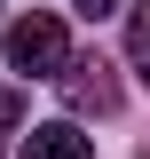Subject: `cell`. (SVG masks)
Returning <instances> with one entry per match:
<instances>
[{
  "mask_svg": "<svg viewBox=\"0 0 150 159\" xmlns=\"http://www.w3.org/2000/svg\"><path fill=\"white\" fill-rule=\"evenodd\" d=\"M8 64H16V72H32V80H63L79 56H71V40H63V24L32 8V16L8 24Z\"/></svg>",
  "mask_w": 150,
  "mask_h": 159,
  "instance_id": "6da1fadb",
  "label": "cell"
},
{
  "mask_svg": "<svg viewBox=\"0 0 150 159\" xmlns=\"http://www.w3.org/2000/svg\"><path fill=\"white\" fill-rule=\"evenodd\" d=\"M63 103H71V111H111V103H119L111 64H103V56H79L71 72H63Z\"/></svg>",
  "mask_w": 150,
  "mask_h": 159,
  "instance_id": "7a4b0ae2",
  "label": "cell"
},
{
  "mask_svg": "<svg viewBox=\"0 0 150 159\" xmlns=\"http://www.w3.org/2000/svg\"><path fill=\"white\" fill-rule=\"evenodd\" d=\"M24 159H95V143L79 135L71 119H48V127H32V135H24Z\"/></svg>",
  "mask_w": 150,
  "mask_h": 159,
  "instance_id": "3957f363",
  "label": "cell"
},
{
  "mask_svg": "<svg viewBox=\"0 0 150 159\" xmlns=\"http://www.w3.org/2000/svg\"><path fill=\"white\" fill-rule=\"evenodd\" d=\"M127 64L150 80V0H134V8H127Z\"/></svg>",
  "mask_w": 150,
  "mask_h": 159,
  "instance_id": "277c9868",
  "label": "cell"
},
{
  "mask_svg": "<svg viewBox=\"0 0 150 159\" xmlns=\"http://www.w3.org/2000/svg\"><path fill=\"white\" fill-rule=\"evenodd\" d=\"M111 8H119V0H79V16H87V24H103Z\"/></svg>",
  "mask_w": 150,
  "mask_h": 159,
  "instance_id": "5b68a950",
  "label": "cell"
},
{
  "mask_svg": "<svg viewBox=\"0 0 150 159\" xmlns=\"http://www.w3.org/2000/svg\"><path fill=\"white\" fill-rule=\"evenodd\" d=\"M16 119H24V103H16V96H0V127H16Z\"/></svg>",
  "mask_w": 150,
  "mask_h": 159,
  "instance_id": "8992f818",
  "label": "cell"
}]
</instances>
